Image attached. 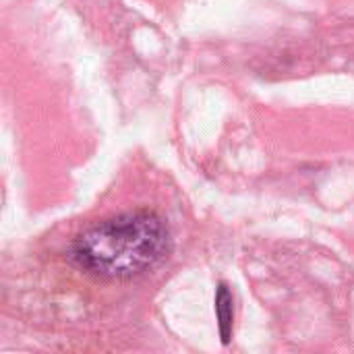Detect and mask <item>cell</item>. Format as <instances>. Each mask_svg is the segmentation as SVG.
Instances as JSON below:
<instances>
[{
	"label": "cell",
	"instance_id": "cell-2",
	"mask_svg": "<svg viewBox=\"0 0 354 354\" xmlns=\"http://www.w3.org/2000/svg\"><path fill=\"white\" fill-rule=\"evenodd\" d=\"M216 317H218V330H220V338L222 344H230L232 338V324H234V301H232V292L228 290L226 284L218 286L216 292Z\"/></svg>",
	"mask_w": 354,
	"mask_h": 354
},
{
	"label": "cell",
	"instance_id": "cell-1",
	"mask_svg": "<svg viewBox=\"0 0 354 354\" xmlns=\"http://www.w3.org/2000/svg\"><path fill=\"white\" fill-rule=\"evenodd\" d=\"M170 253L166 222L153 212H127L91 224L71 245V259L104 280H131Z\"/></svg>",
	"mask_w": 354,
	"mask_h": 354
}]
</instances>
